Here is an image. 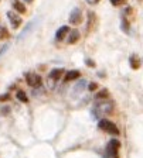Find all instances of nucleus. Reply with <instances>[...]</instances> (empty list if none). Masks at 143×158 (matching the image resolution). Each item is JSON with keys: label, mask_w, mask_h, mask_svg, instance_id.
I'll list each match as a JSON object with an SVG mask.
<instances>
[{"label": "nucleus", "mask_w": 143, "mask_h": 158, "mask_svg": "<svg viewBox=\"0 0 143 158\" xmlns=\"http://www.w3.org/2000/svg\"><path fill=\"white\" fill-rule=\"evenodd\" d=\"M113 110V103L109 102V100H105V102H98V105L93 107L92 113L95 117H101V116H105V114H109L110 112Z\"/></svg>", "instance_id": "1"}, {"label": "nucleus", "mask_w": 143, "mask_h": 158, "mask_svg": "<svg viewBox=\"0 0 143 158\" xmlns=\"http://www.w3.org/2000/svg\"><path fill=\"white\" fill-rule=\"evenodd\" d=\"M98 127H99L101 130H103L105 133H109V134H113V135H118V134H119V128L116 127V124H113L112 122H109V120H105V118L99 120V123H98Z\"/></svg>", "instance_id": "2"}, {"label": "nucleus", "mask_w": 143, "mask_h": 158, "mask_svg": "<svg viewBox=\"0 0 143 158\" xmlns=\"http://www.w3.org/2000/svg\"><path fill=\"white\" fill-rule=\"evenodd\" d=\"M119 148H120V143L116 138H112L109 143H108V155L109 158H119Z\"/></svg>", "instance_id": "3"}, {"label": "nucleus", "mask_w": 143, "mask_h": 158, "mask_svg": "<svg viewBox=\"0 0 143 158\" xmlns=\"http://www.w3.org/2000/svg\"><path fill=\"white\" fill-rule=\"evenodd\" d=\"M6 16H7V19H9V21H10L11 27H13L14 30H17L21 26V23H23L21 17L19 16V13H16V11H7Z\"/></svg>", "instance_id": "4"}, {"label": "nucleus", "mask_w": 143, "mask_h": 158, "mask_svg": "<svg viewBox=\"0 0 143 158\" xmlns=\"http://www.w3.org/2000/svg\"><path fill=\"white\" fill-rule=\"evenodd\" d=\"M70 23L72 24V26H78V24L82 23V11H81L78 7L72 9V11H71V14H70Z\"/></svg>", "instance_id": "5"}, {"label": "nucleus", "mask_w": 143, "mask_h": 158, "mask_svg": "<svg viewBox=\"0 0 143 158\" xmlns=\"http://www.w3.org/2000/svg\"><path fill=\"white\" fill-rule=\"evenodd\" d=\"M26 82L31 88H38L41 85V76L37 75V73H28L26 76Z\"/></svg>", "instance_id": "6"}, {"label": "nucleus", "mask_w": 143, "mask_h": 158, "mask_svg": "<svg viewBox=\"0 0 143 158\" xmlns=\"http://www.w3.org/2000/svg\"><path fill=\"white\" fill-rule=\"evenodd\" d=\"M133 11L132 7H126V9L123 10L122 16H120V19H122V28L123 31H129V14Z\"/></svg>", "instance_id": "7"}, {"label": "nucleus", "mask_w": 143, "mask_h": 158, "mask_svg": "<svg viewBox=\"0 0 143 158\" xmlns=\"http://www.w3.org/2000/svg\"><path fill=\"white\" fill-rule=\"evenodd\" d=\"M36 26H37V19H36V20H33L31 23H28V24H27V26H26V28H24L23 31H21V34H20V37H19V40H20V41H21V40H24V38H26V37L28 35V34H30L31 31H33V30H34V27H36Z\"/></svg>", "instance_id": "8"}, {"label": "nucleus", "mask_w": 143, "mask_h": 158, "mask_svg": "<svg viewBox=\"0 0 143 158\" xmlns=\"http://www.w3.org/2000/svg\"><path fill=\"white\" fill-rule=\"evenodd\" d=\"M68 33H70V27L68 26L60 27V28L57 30V33H55V40L57 41H63V40L68 35Z\"/></svg>", "instance_id": "9"}, {"label": "nucleus", "mask_w": 143, "mask_h": 158, "mask_svg": "<svg viewBox=\"0 0 143 158\" xmlns=\"http://www.w3.org/2000/svg\"><path fill=\"white\" fill-rule=\"evenodd\" d=\"M129 64H130V66H132V69H139L140 68V58H139V55L137 54H132L130 55V58H129Z\"/></svg>", "instance_id": "10"}, {"label": "nucleus", "mask_w": 143, "mask_h": 158, "mask_svg": "<svg viewBox=\"0 0 143 158\" xmlns=\"http://www.w3.org/2000/svg\"><path fill=\"white\" fill-rule=\"evenodd\" d=\"M63 73H64V69L63 68L53 69V71L50 72V75H48V79H53L54 82H55V81H58V79L63 76Z\"/></svg>", "instance_id": "11"}, {"label": "nucleus", "mask_w": 143, "mask_h": 158, "mask_svg": "<svg viewBox=\"0 0 143 158\" xmlns=\"http://www.w3.org/2000/svg\"><path fill=\"white\" fill-rule=\"evenodd\" d=\"M85 86H87V82H85V81H84V79H81V81H78L77 82V85L74 86V93H75V95H80L81 92H82L84 89H85Z\"/></svg>", "instance_id": "12"}, {"label": "nucleus", "mask_w": 143, "mask_h": 158, "mask_svg": "<svg viewBox=\"0 0 143 158\" xmlns=\"http://www.w3.org/2000/svg\"><path fill=\"white\" fill-rule=\"evenodd\" d=\"M81 76L80 71H68V72L65 73V81L67 82H70V81H75V79H78Z\"/></svg>", "instance_id": "13"}, {"label": "nucleus", "mask_w": 143, "mask_h": 158, "mask_svg": "<svg viewBox=\"0 0 143 158\" xmlns=\"http://www.w3.org/2000/svg\"><path fill=\"white\" fill-rule=\"evenodd\" d=\"M80 37H81L80 31H78V30H72V31H70V38H68V43H70V44H75L78 40H80Z\"/></svg>", "instance_id": "14"}, {"label": "nucleus", "mask_w": 143, "mask_h": 158, "mask_svg": "<svg viewBox=\"0 0 143 158\" xmlns=\"http://www.w3.org/2000/svg\"><path fill=\"white\" fill-rule=\"evenodd\" d=\"M13 7L16 11H19V13H26V6H24L21 2H19V0H13Z\"/></svg>", "instance_id": "15"}, {"label": "nucleus", "mask_w": 143, "mask_h": 158, "mask_svg": "<svg viewBox=\"0 0 143 158\" xmlns=\"http://www.w3.org/2000/svg\"><path fill=\"white\" fill-rule=\"evenodd\" d=\"M17 99H19L20 102H23V103L28 102V98H27V95L24 93V90H17Z\"/></svg>", "instance_id": "16"}, {"label": "nucleus", "mask_w": 143, "mask_h": 158, "mask_svg": "<svg viewBox=\"0 0 143 158\" xmlns=\"http://www.w3.org/2000/svg\"><path fill=\"white\" fill-rule=\"evenodd\" d=\"M9 37V31H7L6 27H0V40L7 38Z\"/></svg>", "instance_id": "17"}, {"label": "nucleus", "mask_w": 143, "mask_h": 158, "mask_svg": "<svg viewBox=\"0 0 143 158\" xmlns=\"http://www.w3.org/2000/svg\"><path fill=\"white\" fill-rule=\"evenodd\" d=\"M89 24L91 26L88 27V31H91V30H92V26L95 24V14L93 13H89Z\"/></svg>", "instance_id": "18"}, {"label": "nucleus", "mask_w": 143, "mask_h": 158, "mask_svg": "<svg viewBox=\"0 0 143 158\" xmlns=\"http://www.w3.org/2000/svg\"><path fill=\"white\" fill-rule=\"evenodd\" d=\"M97 98H98V99H103V98H108V90H106V89H102V90H101V92H98Z\"/></svg>", "instance_id": "19"}, {"label": "nucleus", "mask_w": 143, "mask_h": 158, "mask_svg": "<svg viewBox=\"0 0 143 158\" xmlns=\"http://www.w3.org/2000/svg\"><path fill=\"white\" fill-rule=\"evenodd\" d=\"M128 0H110V3L113 4V6H120V4H125Z\"/></svg>", "instance_id": "20"}, {"label": "nucleus", "mask_w": 143, "mask_h": 158, "mask_svg": "<svg viewBox=\"0 0 143 158\" xmlns=\"http://www.w3.org/2000/svg\"><path fill=\"white\" fill-rule=\"evenodd\" d=\"M9 98H10V95H9V93H4V95L0 96V102H3V100H7Z\"/></svg>", "instance_id": "21"}, {"label": "nucleus", "mask_w": 143, "mask_h": 158, "mask_svg": "<svg viewBox=\"0 0 143 158\" xmlns=\"http://www.w3.org/2000/svg\"><path fill=\"white\" fill-rule=\"evenodd\" d=\"M9 112H10V107H3V109H2V114H3V116L9 114Z\"/></svg>", "instance_id": "22"}, {"label": "nucleus", "mask_w": 143, "mask_h": 158, "mask_svg": "<svg viewBox=\"0 0 143 158\" xmlns=\"http://www.w3.org/2000/svg\"><path fill=\"white\" fill-rule=\"evenodd\" d=\"M87 3L91 4V6H93V4H98V3H99V0H87Z\"/></svg>", "instance_id": "23"}, {"label": "nucleus", "mask_w": 143, "mask_h": 158, "mask_svg": "<svg viewBox=\"0 0 143 158\" xmlns=\"http://www.w3.org/2000/svg\"><path fill=\"white\" fill-rule=\"evenodd\" d=\"M97 88H98L97 83H89V90H92V92H93V90H95Z\"/></svg>", "instance_id": "24"}, {"label": "nucleus", "mask_w": 143, "mask_h": 158, "mask_svg": "<svg viewBox=\"0 0 143 158\" xmlns=\"http://www.w3.org/2000/svg\"><path fill=\"white\" fill-rule=\"evenodd\" d=\"M87 64H88V65H91V66H93V62H92V61H89V59L87 61Z\"/></svg>", "instance_id": "25"}, {"label": "nucleus", "mask_w": 143, "mask_h": 158, "mask_svg": "<svg viewBox=\"0 0 143 158\" xmlns=\"http://www.w3.org/2000/svg\"><path fill=\"white\" fill-rule=\"evenodd\" d=\"M24 2H27V3H31V2H33V0H24Z\"/></svg>", "instance_id": "26"}, {"label": "nucleus", "mask_w": 143, "mask_h": 158, "mask_svg": "<svg viewBox=\"0 0 143 158\" xmlns=\"http://www.w3.org/2000/svg\"><path fill=\"white\" fill-rule=\"evenodd\" d=\"M139 2H142V0H139Z\"/></svg>", "instance_id": "27"}]
</instances>
